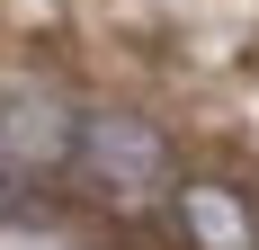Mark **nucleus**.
Returning <instances> with one entry per match:
<instances>
[{
  "mask_svg": "<svg viewBox=\"0 0 259 250\" xmlns=\"http://www.w3.org/2000/svg\"><path fill=\"white\" fill-rule=\"evenodd\" d=\"M63 179H72V197L107 205V215H143V205H170V188L188 170H179V143H170L161 116H143L125 99H90L80 125H72Z\"/></svg>",
  "mask_w": 259,
  "mask_h": 250,
  "instance_id": "1",
  "label": "nucleus"
},
{
  "mask_svg": "<svg viewBox=\"0 0 259 250\" xmlns=\"http://www.w3.org/2000/svg\"><path fill=\"white\" fill-rule=\"evenodd\" d=\"M72 125H80V99L54 72H36V63L0 72V224L45 215L54 179L72 161Z\"/></svg>",
  "mask_w": 259,
  "mask_h": 250,
  "instance_id": "2",
  "label": "nucleus"
},
{
  "mask_svg": "<svg viewBox=\"0 0 259 250\" xmlns=\"http://www.w3.org/2000/svg\"><path fill=\"white\" fill-rule=\"evenodd\" d=\"M170 232H179V250H259V205L241 179H179Z\"/></svg>",
  "mask_w": 259,
  "mask_h": 250,
  "instance_id": "3",
  "label": "nucleus"
}]
</instances>
